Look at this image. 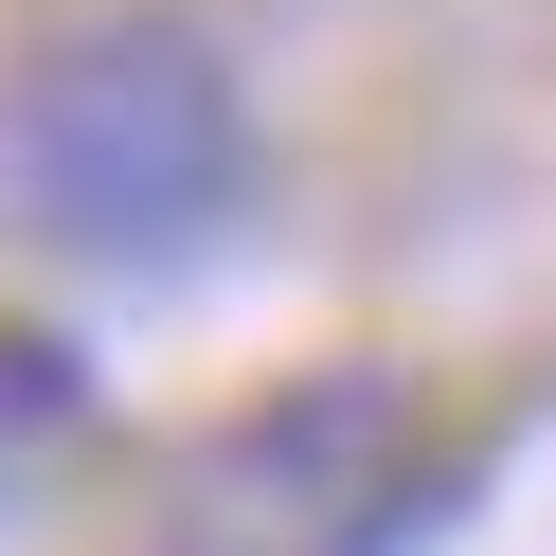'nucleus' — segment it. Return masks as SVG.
Returning a JSON list of instances; mask_svg holds the SVG:
<instances>
[{
  "label": "nucleus",
  "instance_id": "f257e3e1",
  "mask_svg": "<svg viewBox=\"0 0 556 556\" xmlns=\"http://www.w3.org/2000/svg\"><path fill=\"white\" fill-rule=\"evenodd\" d=\"M252 180H269L252 73L198 18H90V37H54L0 90V198H18V233H54L90 269L216 252L252 216Z\"/></svg>",
  "mask_w": 556,
  "mask_h": 556
},
{
  "label": "nucleus",
  "instance_id": "f03ea898",
  "mask_svg": "<svg viewBox=\"0 0 556 556\" xmlns=\"http://www.w3.org/2000/svg\"><path fill=\"white\" fill-rule=\"evenodd\" d=\"M431 520H448V448L413 431V377L341 359V377L252 395V413L180 467L162 556H413Z\"/></svg>",
  "mask_w": 556,
  "mask_h": 556
},
{
  "label": "nucleus",
  "instance_id": "7ed1b4c3",
  "mask_svg": "<svg viewBox=\"0 0 556 556\" xmlns=\"http://www.w3.org/2000/svg\"><path fill=\"white\" fill-rule=\"evenodd\" d=\"M73 431H90V359H73L54 324H0V503H18Z\"/></svg>",
  "mask_w": 556,
  "mask_h": 556
}]
</instances>
